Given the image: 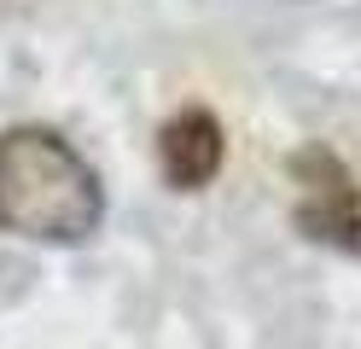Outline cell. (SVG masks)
I'll use <instances>...</instances> for the list:
<instances>
[{
  "instance_id": "2",
  "label": "cell",
  "mask_w": 361,
  "mask_h": 349,
  "mask_svg": "<svg viewBox=\"0 0 361 349\" xmlns=\"http://www.w3.org/2000/svg\"><path fill=\"white\" fill-rule=\"evenodd\" d=\"M291 180H298V209H291L298 233L361 262V186L338 163V152L332 146H303L291 157Z\"/></svg>"
},
{
  "instance_id": "3",
  "label": "cell",
  "mask_w": 361,
  "mask_h": 349,
  "mask_svg": "<svg viewBox=\"0 0 361 349\" xmlns=\"http://www.w3.org/2000/svg\"><path fill=\"white\" fill-rule=\"evenodd\" d=\"M221 157H228V140L210 105H180L164 128H157V169L175 192H204L221 175Z\"/></svg>"
},
{
  "instance_id": "1",
  "label": "cell",
  "mask_w": 361,
  "mask_h": 349,
  "mask_svg": "<svg viewBox=\"0 0 361 349\" xmlns=\"http://www.w3.org/2000/svg\"><path fill=\"white\" fill-rule=\"evenodd\" d=\"M105 221V186L59 128H0V233L35 245H87Z\"/></svg>"
}]
</instances>
